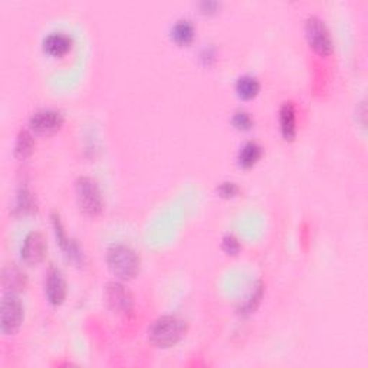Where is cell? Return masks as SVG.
I'll use <instances>...</instances> for the list:
<instances>
[{
  "label": "cell",
  "mask_w": 368,
  "mask_h": 368,
  "mask_svg": "<svg viewBox=\"0 0 368 368\" xmlns=\"http://www.w3.org/2000/svg\"><path fill=\"white\" fill-rule=\"evenodd\" d=\"M50 222H52V228H53V232H55V236H56V240H58V245L61 246V249L64 250L65 257L76 264V265H82L83 261H85V257H83V252H82V247L79 246V243L69 238L65 228H64V223L61 220V216L60 213L56 212H52L50 214Z\"/></svg>",
  "instance_id": "obj_9"
},
{
  "label": "cell",
  "mask_w": 368,
  "mask_h": 368,
  "mask_svg": "<svg viewBox=\"0 0 368 368\" xmlns=\"http://www.w3.org/2000/svg\"><path fill=\"white\" fill-rule=\"evenodd\" d=\"M304 32L309 48L315 53L321 56H328L332 53L334 42H332L329 27L321 18L315 15H309L305 19Z\"/></svg>",
  "instance_id": "obj_4"
},
{
  "label": "cell",
  "mask_w": 368,
  "mask_h": 368,
  "mask_svg": "<svg viewBox=\"0 0 368 368\" xmlns=\"http://www.w3.org/2000/svg\"><path fill=\"white\" fill-rule=\"evenodd\" d=\"M238 193H239V186L235 182L226 180L217 186V194L223 197V199H232V197H235Z\"/></svg>",
  "instance_id": "obj_22"
},
{
  "label": "cell",
  "mask_w": 368,
  "mask_h": 368,
  "mask_svg": "<svg viewBox=\"0 0 368 368\" xmlns=\"http://www.w3.org/2000/svg\"><path fill=\"white\" fill-rule=\"evenodd\" d=\"M189 332V322L177 315H161L149 327V341L157 348L177 346Z\"/></svg>",
  "instance_id": "obj_1"
},
{
  "label": "cell",
  "mask_w": 368,
  "mask_h": 368,
  "mask_svg": "<svg viewBox=\"0 0 368 368\" xmlns=\"http://www.w3.org/2000/svg\"><path fill=\"white\" fill-rule=\"evenodd\" d=\"M264 156V147L257 141H246L238 153V164L242 168H252L257 165Z\"/></svg>",
  "instance_id": "obj_15"
},
{
  "label": "cell",
  "mask_w": 368,
  "mask_h": 368,
  "mask_svg": "<svg viewBox=\"0 0 368 368\" xmlns=\"http://www.w3.org/2000/svg\"><path fill=\"white\" fill-rule=\"evenodd\" d=\"M48 252V242L42 232L32 231L27 233L20 246V258L25 265H39Z\"/></svg>",
  "instance_id": "obj_8"
},
{
  "label": "cell",
  "mask_w": 368,
  "mask_h": 368,
  "mask_svg": "<svg viewBox=\"0 0 368 368\" xmlns=\"http://www.w3.org/2000/svg\"><path fill=\"white\" fill-rule=\"evenodd\" d=\"M75 196L79 210L88 217H95L104 210V197L100 184L90 176H79L75 180Z\"/></svg>",
  "instance_id": "obj_3"
},
{
  "label": "cell",
  "mask_w": 368,
  "mask_h": 368,
  "mask_svg": "<svg viewBox=\"0 0 368 368\" xmlns=\"http://www.w3.org/2000/svg\"><path fill=\"white\" fill-rule=\"evenodd\" d=\"M27 285V276L16 264H9L2 271V287L5 292L18 294Z\"/></svg>",
  "instance_id": "obj_13"
},
{
  "label": "cell",
  "mask_w": 368,
  "mask_h": 368,
  "mask_svg": "<svg viewBox=\"0 0 368 368\" xmlns=\"http://www.w3.org/2000/svg\"><path fill=\"white\" fill-rule=\"evenodd\" d=\"M64 123L65 117L60 109L42 108L31 116L29 130L39 135H52L62 128Z\"/></svg>",
  "instance_id": "obj_7"
},
{
  "label": "cell",
  "mask_w": 368,
  "mask_h": 368,
  "mask_svg": "<svg viewBox=\"0 0 368 368\" xmlns=\"http://www.w3.org/2000/svg\"><path fill=\"white\" fill-rule=\"evenodd\" d=\"M0 317V329L5 335H15L20 329L25 320V306L18 294L5 292Z\"/></svg>",
  "instance_id": "obj_5"
},
{
  "label": "cell",
  "mask_w": 368,
  "mask_h": 368,
  "mask_svg": "<svg viewBox=\"0 0 368 368\" xmlns=\"http://www.w3.org/2000/svg\"><path fill=\"white\" fill-rule=\"evenodd\" d=\"M279 128L285 141H294L297 137V111L292 101H285L279 108Z\"/></svg>",
  "instance_id": "obj_12"
},
{
  "label": "cell",
  "mask_w": 368,
  "mask_h": 368,
  "mask_svg": "<svg viewBox=\"0 0 368 368\" xmlns=\"http://www.w3.org/2000/svg\"><path fill=\"white\" fill-rule=\"evenodd\" d=\"M232 125L239 131H249L254 125V120L249 111L239 108L232 114Z\"/></svg>",
  "instance_id": "obj_20"
},
{
  "label": "cell",
  "mask_w": 368,
  "mask_h": 368,
  "mask_svg": "<svg viewBox=\"0 0 368 368\" xmlns=\"http://www.w3.org/2000/svg\"><path fill=\"white\" fill-rule=\"evenodd\" d=\"M68 294L67 279L62 271L56 266H49L45 278V295L50 305L60 306L65 302Z\"/></svg>",
  "instance_id": "obj_10"
},
{
  "label": "cell",
  "mask_w": 368,
  "mask_h": 368,
  "mask_svg": "<svg viewBox=\"0 0 368 368\" xmlns=\"http://www.w3.org/2000/svg\"><path fill=\"white\" fill-rule=\"evenodd\" d=\"M262 297H264V284L259 280L258 285L253 288L249 299H247V301L242 305V308L239 309V313H240L242 315H249V314L254 313V309L258 308Z\"/></svg>",
  "instance_id": "obj_19"
},
{
  "label": "cell",
  "mask_w": 368,
  "mask_h": 368,
  "mask_svg": "<svg viewBox=\"0 0 368 368\" xmlns=\"http://www.w3.org/2000/svg\"><path fill=\"white\" fill-rule=\"evenodd\" d=\"M15 212L19 216H29V214H35L38 212L36 197L27 186L22 184L18 190Z\"/></svg>",
  "instance_id": "obj_14"
},
{
  "label": "cell",
  "mask_w": 368,
  "mask_h": 368,
  "mask_svg": "<svg viewBox=\"0 0 368 368\" xmlns=\"http://www.w3.org/2000/svg\"><path fill=\"white\" fill-rule=\"evenodd\" d=\"M105 261L111 273L123 282L134 279L141 269V258L137 250L120 242L108 246Z\"/></svg>",
  "instance_id": "obj_2"
},
{
  "label": "cell",
  "mask_w": 368,
  "mask_h": 368,
  "mask_svg": "<svg viewBox=\"0 0 368 368\" xmlns=\"http://www.w3.org/2000/svg\"><path fill=\"white\" fill-rule=\"evenodd\" d=\"M222 249L226 254L236 257L242 249V245H240V240L233 233H228V235H224L222 239Z\"/></svg>",
  "instance_id": "obj_21"
},
{
  "label": "cell",
  "mask_w": 368,
  "mask_h": 368,
  "mask_svg": "<svg viewBox=\"0 0 368 368\" xmlns=\"http://www.w3.org/2000/svg\"><path fill=\"white\" fill-rule=\"evenodd\" d=\"M235 91L238 97L245 101L253 100L254 97H258L261 91V81L258 79V76L250 75V74L242 75L238 78L235 83Z\"/></svg>",
  "instance_id": "obj_18"
},
{
  "label": "cell",
  "mask_w": 368,
  "mask_h": 368,
  "mask_svg": "<svg viewBox=\"0 0 368 368\" xmlns=\"http://www.w3.org/2000/svg\"><path fill=\"white\" fill-rule=\"evenodd\" d=\"M72 38L65 32H50L42 42L43 50L48 55L55 56V58H61V56L67 55L72 49Z\"/></svg>",
  "instance_id": "obj_11"
},
{
  "label": "cell",
  "mask_w": 368,
  "mask_h": 368,
  "mask_svg": "<svg viewBox=\"0 0 368 368\" xmlns=\"http://www.w3.org/2000/svg\"><path fill=\"white\" fill-rule=\"evenodd\" d=\"M199 8L202 11V13L205 15H213L217 12V9L220 8V4L216 2V0H203V2L199 4Z\"/></svg>",
  "instance_id": "obj_23"
},
{
  "label": "cell",
  "mask_w": 368,
  "mask_h": 368,
  "mask_svg": "<svg viewBox=\"0 0 368 368\" xmlns=\"http://www.w3.org/2000/svg\"><path fill=\"white\" fill-rule=\"evenodd\" d=\"M105 301L108 308L116 314L127 315L131 314L134 309V297L131 291L124 285L123 280H109L107 282L105 289Z\"/></svg>",
  "instance_id": "obj_6"
},
{
  "label": "cell",
  "mask_w": 368,
  "mask_h": 368,
  "mask_svg": "<svg viewBox=\"0 0 368 368\" xmlns=\"http://www.w3.org/2000/svg\"><path fill=\"white\" fill-rule=\"evenodd\" d=\"M170 36L172 39L180 45V46H187L193 42L196 36V26L190 19H179L173 26L172 31H170Z\"/></svg>",
  "instance_id": "obj_17"
},
{
  "label": "cell",
  "mask_w": 368,
  "mask_h": 368,
  "mask_svg": "<svg viewBox=\"0 0 368 368\" xmlns=\"http://www.w3.org/2000/svg\"><path fill=\"white\" fill-rule=\"evenodd\" d=\"M36 143L34 132L27 128H20L16 135V143H15V157L18 160H26L29 158L35 151Z\"/></svg>",
  "instance_id": "obj_16"
}]
</instances>
